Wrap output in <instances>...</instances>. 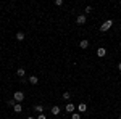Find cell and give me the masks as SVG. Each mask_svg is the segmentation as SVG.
<instances>
[{"mask_svg": "<svg viewBox=\"0 0 121 119\" xmlns=\"http://www.w3.org/2000/svg\"><path fill=\"white\" fill-rule=\"evenodd\" d=\"M112 26H113V21H112V19H107V21H103V23H102L100 31H102V32H107V31L112 29Z\"/></svg>", "mask_w": 121, "mask_h": 119, "instance_id": "1", "label": "cell"}, {"mask_svg": "<svg viewBox=\"0 0 121 119\" xmlns=\"http://www.w3.org/2000/svg\"><path fill=\"white\" fill-rule=\"evenodd\" d=\"M13 100L16 101V103H21V101L24 100V93L21 90H16L15 93H13Z\"/></svg>", "mask_w": 121, "mask_h": 119, "instance_id": "2", "label": "cell"}, {"mask_svg": "<svg viewBox=\"0 0 121 119\" xmlns=\"http://www.w3.org/2000/svg\"><path fill=\"white\" fill-rule=\"evenodd\" d=\"M86 21H87V18H86V15H79L78 18H76V23L81 26V24H86Z\"/></svg>", "mask_w": 121, "mask_h": 119, "instance_id": "3", "label": "cell"}, {"mask_svg": "<svg viewBox=\"0 0 121 119\" xmlns=\"http://www.w3.org/2000/svg\"><path fill=\"white\" fill-rule=\"evenodd\" d=\"M65 110H66V113H74V110H76V106L73 105V103H66V106H65Z\"/></svg>", "mask_w": 121, "mask_h": 119, "instance_id": "4", "label": "cell"}, {"mask_svg": "<svg viewBox=\"0 0 121 119\" xmlns=\"http://www.w3.org/2000/svg\"><path fill=\"white\" fill-rule=\"evenodd\" d=\"M52 114H53V116H58V114H60V113H61V108H60V106H58V105H55V106H52Z\"/></svg>", "mask_w": 121, "mask_h": 119, "instance_id": "5", "label": "cell"}, {"mask_svg": "<svg viewBox=\"0 0 121 119\" xmlns=\"http://www.w3.org/2000/svg\"><path fill=\"white\" fill-rule=\"evenodd\" d=\"M105 55H107V48H103V47H100V48H97V56H100V58H103Z\"/></svg>", "mask_w": 121, "mask_h": 119, "instance_id": "6", "label": "cell"}, {"mask_svg": "<svg viewBox=\"0 0 121 119\" xmlns=\"http://www.w3.org/2000/svg\"><path fill=\"white\" fill-rule=\"evenodd\" d=\"M78 111H79L81 114L86 113V111H87V105H86V103H79V105H78Z\"/></svg>", "mask_w": 121, "mask_h": 119, "instance_id": "7", "label": "cell"}, {"mask_svg": "<svg viewBox=\"0 0 121 119\" xmlns=\"http://www.w3.org/2000/svg\"><path fill=\"white\" fill-rule=\"evenodd\" d=\"M79 47H81L82 50H86V48L89 47V40H87V39H82V40L79 42Z\"/></svg>", "mask_w": 121, "mask_h": 119, "instance_id": "8", "label": "cell"}, {"mask_svg": "<svg viewBox=\"0 0 121 119\" xmlns=\"http://www.w3.org/2000/svg\"><path fill=\"white\" fill-rule=\"evenodd\" d=\"M13 111H15V113H21V111H23V106H21V103H16V105H15V106H13Z\"/></svg>", "mask_w": 121, "mask_h": 119, "instance_id": "9", "label": "cell"}, {"mask_svg": "<svg viewBox=\"0 0 121 119\" xmlns=\"http://www.w3.org/2000/svg\"><path fill=\"white\" fill-rule=\"evenodd\" d=\"M16 40H18V42H23V40H24V32H21V31L16 32Z\"/></svg>", "mask_w": 121, "mask_h": 119, "instance_id": "10", "label": "cell"}, {"mask_svg": "<svg viewBox=\"0 0 121 119\" xmlns=\"http://www.w3.org/2000/svg\"><path fill=\"white\" fill-rule=\"evenodd\" d=\"M24 74H26V71H24L23 68H18V69H16V76H18V77H24Z\"/></svg>", "mask_w": 121, "mask_h": 119, "instance_id": "11", "label": "cell"}, {"mask_svg": "<svg viewBox=\"0 0 121 119\" xmlns=\"http://www.w3.org/2000/svg\"><path fill=\"white\" fill-rule=\"evenodd\" d=\"M29 82L32 84V85H36V84L39 82V77H36V76H31V77H29Z\"/></svg>", "mask_w": 121, "mask_h": 119, "instance_id": "12", "label": "cell"}, {"mask_svg": "<svg viewBox=\"0 0 121 119\" xmlns=\"http://www.w3.org/2000/svg\"><path fill=\"white\" fill-rule=\"evenodd\" d=\"M34 110L40 114V113H44V106H42V105H36V106H34Z\"/></svg>", "mask_w": 121, "mask_h": 119, "instance_id": "13", "label": "cell"}, {"mask_svg": "<svg viewBox=\"0 0 121 119\" xmlns=\"http://www.w3.org/2000/svg\"><path fill=\"white\" fill-rule=\"evenodd\" d=\"M71 119H81V113H73L71 114Z\"/></svg>", "mask_w": 121, "mask_h": 119, "instance_id": "14", "label": "cell"}, {"mask_svg": "<svg viewBox=\"0 0 121 119\" xmlns=\"http://www.w3.org/2000/svg\"><path fill=\"white\" fill-rule=\"evenodd\" d=\"M7 105H8V106H11V108H13V106H15V105H16V101L13 100V98H11V100H8L7 101Z\"/></svg>", "mask_w": 121, "mask_h": 119, "instance_id": "15", "label": "cell"}, {"mask_svg": "<svg viewBox=\"0 0 121 119\" xmlns=\"http://www.w3.org/2000/svg\"><path fill=\"white\" fill-rule=\"evenodd\" d=\"M63 98H65V100H69V98H71V93H69V92H65V93H63Z\"/></svg>", "mask_w": 121, "mask_h": 119, "instance_id": "16", "label": "cell"}, {"mask_svg": "<svg viewBox=\"0 0 121 119\" xmlns=\"http://www.w3.org/2000/svg\"><path fill=\"white\" fill-rule=\"evenodd\" d=\"M55 5L56 7H61L63 5V0H55Z\"/></svg>", "mask_w": 121, "mask_h": 119, "instance_id": "17", "label": "cell"}, {"mask_svg": "<svg viewBox=\"0 0 121 119\" xmlns=\"http://www.w3.org/2000/svg\"><path fill=\"white\" fill-rule=\"evenodd\" d=\"M36 119H47V116H45V114H44V113H40V114H39V116H37V118H36Z\"/></svg>", "mask_w": 121, "mask_h": 119, "instance_id": "18", "label": "cell"}, {"mask_svg": "<svg viewBox=\"0 0 121 119\" xmlns=\"http://www.w3.org/2000/svg\"><path fill=\"white\" fill-rule=\"evenodd\" d=\"M92 11V7H86V13H91Z\"/></svg>", "mask_w": 121, "mask_h": 119, "instance_id": "19", "label": "cell"}, {"mask_svg": "<svg viewBox=\"0 0 121 119\" xmlns=\"http://www.w3.org/2000/svg\"><path fill=\"white\" fill-rule=\"evenodd\" d=\"M118 69H120V71H121V61H120V63H118Z\"/></svg>", "mask_w": 121, "mask_h": 119, "instance_id": "20", "label": "cell"}, {"mask_svg": "<svg viewBox=\"0 0 121 119\" xmlns=\"http://www.w3.org/2000/svg\"><path fill=\"white\" fill-rule=\"evenodd\" d=\"M28 119H36V118H32V116H29V118Z\"/></svg>", "mask_w": 121, "mask_h": 119, "instance_id": "21", "label": "cell"}, {"mask_svg": "<svg viewBox=\"0 0 121 119\" xmlns=\"http://www.w3.org/2000/svg\"><path fill=\"white\" fill-rule=\"evenodd\" d=\"M118 119H121V116H118Z\"/></svg>", "mask_w": 121, "mask_h": 119, "instance_id": "22", "label": "cell"}]
</instances>
